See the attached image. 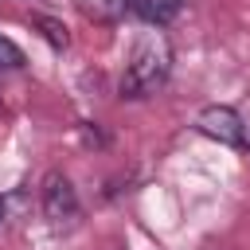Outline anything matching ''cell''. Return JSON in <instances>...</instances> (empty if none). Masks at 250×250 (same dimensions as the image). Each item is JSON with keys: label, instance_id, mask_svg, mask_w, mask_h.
<instances>
[{"label": "cell", "instance_id": "5b68a950", "mask_svg": "<svg viewBox=\"0 0 250 250\" xmlns=\"http://www.w3.org/2000/svg\"><path fill=\"white\" fill-rule=\"evenodd\" d=\"M78 4H82V12L94 16V20H113V16L125 12V0H78Z\"/></svg>", "mask_w": 250, "mask_h": 250}, {"label": "cell", "instance_id": "277c9868", "mask_svg": "<svg viewBox=\"0 0 250 250\" xmlns=\"http://www.w3.org/2000/svg\"><path fill=\"white\" fill-rule=\"evenodd\" d=\"M125 8L133 16H141L148 27H164V23H172L180 16L184 0H125Z\"/></svg>", "mask_w": 250, "mask_h": 250}, {"label": "cell", "instance_id": "7a4b0ae2", "mask_svg": "<svg viewBox=\"0 0 250 250\" xmlns=\"http://www.w3.org/2000/svg\"><path fill=\"white\" fill-rule=\"evenodd\" d=\"M39 203H43V215H47V223H51L55 230H70V227L78 223V215H82L78 191H74V184H70L62 172H47V176H43Z\"/></svg>", "mask_w": 250, "mask_h": 250}, {"label": "cell", "instance_id": "3957f363", "mask_svg": "<svg viewBox=\"0 0 250 250\" xmlns=\"http://www.w3.org/2000/svg\"><path fill=\"white\" fill-rule=\"evenodd\" d=\"M195 129L203 137L219 141V145H246V121L230 105H207V109H199Z\"/></svg>", "mask_w": 250, "mask_h": 250}, {"label": "cell", "instance_id": "ba28073f", "mask_svg": "<svg viewBox=\"0 0 250 250\" xmlns=\"http://www.w3.org/2000/svg\"><path fill=\"white\" fill-rule=\"evenodd\" d=\"M0 219H4V207H0Z\"/></svg>", "mask_w": 250, "mask_h": 250}, {"label": "cell", "instance_id": "6da1fadb", "mask_svg": "<svg viewBox=\"0 0 250 250\" xmlns=\"http://www.w3.org/2000/svg\"><path fill=\"white\" fill-rule=\"evenodd\" d=\"M172 70V43L164 39V31H145L125 62L121 74V94L125 98H148L168 82Z\"/></svg>", "mask_w": 250, "mask_h": 250}, {"label": "cell", "instance_id": "8992f818", "mask_svg": "<svg viewBox=\"0 0 250 250\" xmlns=\"http://www.w3.org/2000/svg\"><path fill=\"white\" fill-rule=\"evenodd\" d=\"M20 66H23V51L0 35V70H20Z\"/></svg>", "mask_w": 250, "mask_h": 250}, {"label": "cell", "instance_id": "52a82bcc", "mask_svg": "<svg viewBox=\"0 0 250 250\" xmlns=\"http://www.w3.org/2000/svg\"><path fill=\"white\" fill-rule=\"evenodd\" d=\"M35 23H39V27H43V35H47V39H51V43H55V47H66V27H62V23H59V20H47V16H39V20H35Z\"/></svg>", "mask_w": 250, "mask_h": 250}]
</instances>
